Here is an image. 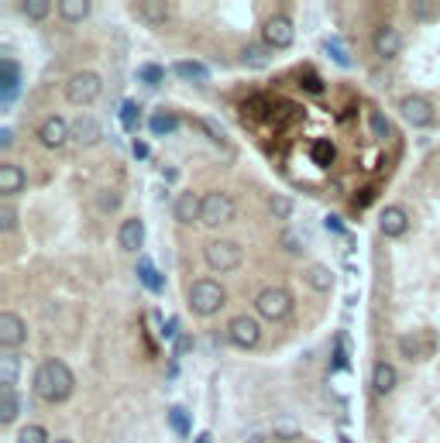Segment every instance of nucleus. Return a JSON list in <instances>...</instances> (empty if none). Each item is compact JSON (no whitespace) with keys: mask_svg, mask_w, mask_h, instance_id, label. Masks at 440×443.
Instances as JSON below:
<instances>
[{"mask_svg":"<svg viewBox=\"0 0 440 443\" xmlns=\"http://www.w3.org/2000/svg\"><path fill=\"white\" fill-rule=\"evenodd\" d=\"M76 388V378H73V368L59 358H48L38 364L35 371V395L41 402H66Z\"/></svg>","mask_w":440,"mask_h":443,"instance_id":"obj_1","label":"nucleus"},{"mask_svg":"<svg viewBox=\"0 0 440 443\" xmlns=\"http://www.w3.org/2000/svg\"><path fill=\"white\" fill-rule=\"evenodd\" d=\"M190 310L193 313H200V317H213L224 303H227V292H224V285L217 282V279H197V282L190 285Z\"/></svg>","mask_w":440,"mask_h":443,"instance_id":"obj_2","label":"nucleus"},{"mask_svg":"<svg viewBox=\"0 0 440 443\" xmlns=\"http://www.w3.org/2000/svg\"><path fill=\"white\" fill-rule=\"evenodd\" d=\"M203 258L213 272H238L241 261H244V247L238 241H227V238H217V241H206L203 247Z\"/></svg>","mask_w":440,"mask_h":443,"instance_id":"obj_3","label":"nucleus"},{"mask_svg":"<svg viewBox=\"0 0 440 443\" xmlns=\"http://www.w3.org/2000/svg\"><path fill=\"white\" fill-rule=\"evenodd\" d=\"M100 93H104V80H100L97 73H90V69L73 73V76L66 80V100H69V103H76V107H90V103H97V100H100Z\"/></svg>","mask_w":440,"mask_h":443,"instance_id":"obj_4","label":"nucleus"},{"mask_svg":"<svg viewBox=\"0 0 440 443\" xmlns=\"http://www.w3.org/2000/svg\"><path fill=\"white\" fill-rule=\"evenodd\" d=\"M255 313H262L265 320H285L292 313V292L282 285H265L255 299Z\"/></svg>","mask_w":440,"mask_h":443,"instance_id":"obj_5","label":"nucleus"},{"mask_svg":"<svg viewBox=\"0 0 440 443\" xmlns=\"http://www.w3.org/2000/svg\"><path fill=\"white\" fill-rule=\"evenodd\" d=\"M234 213H238V206L234 200L227 196V193H206L203 196V224L206 227H224V224H231L234 220Z\"/></svg>","mask_w":440,"mask_h":443,"instance_id":"obj_6","label":"nucleus"},{"mask_svg":"<svg viewBox=\"0 0 440 443\" xmlns=\"http://www.w3.org/2000/svg\"><path fill=\"white\" fill-rule=\"evenodd\" d=\"M262 41L269 45V48H289L292 41H296V24H292V17L289 14H272L265 24H262Z\"/></svg>","mask_w":440,"mask_h":443,"instance_id":"obj_7","label":"nucleus"},{"mask_svg":"<svg viewBox=\"0 0 440 443\" xmlns=\"http://www.w3.org/2000/svg\"><path fill=\"white\" fill-rule=\"evenodd\" d=\"M399 117L406 124H413V127H430V124L437 121V110H434V103L427 96L409 93V96L399 100Z\"/></svg>","mask_w":440,"mask_h":443,"instance_id":"obj_8","label":"nucleus"},{"mask_svg":"<svg viewBox=\"0 0 440 443\" xmlns=\"http://www.w3.org/2000/svg\"><path fill=\"white\" fill-rule=\"evenodd\" d=\"M69 138H73V124L66 121V117H59V114H48V117L38 124V141L45 148H52V152L62 148Z\"/></svg>","mask_w":440,"mask_h":443,"instance_id":"obj_9","label":"nucleus"},{"mask_svg":"<svg viewBox=\"0 0 440 443\" xmlns=\"http://www.w3.org/2000/svg\"><path fill=\"white\" fill-rule=\"evenodd\" d=\"M227 337H231V344L234 347H244V351H251V347H258V340H262V326L255 317H234L231 326H227Z\"/></svg>","mask_w":440,"mask_h":443,"instance_id":"obj_10","label":"nucleus"},{"mask_svg":"<svg viewBox=\"0 0 440 443\" xmlns=\"http://www.w3.org/2000/svg\"><path fill=\"white\" fill-rule=\"evenodd\" d=\"M28 340V323L17 313H0V347L3 351H17Z\"/></svg>","mask_w":440,"mask_h":443,"instance_id":"obj_11","label":"nucleus"},{"mask_svg":"<svg viewBox=\"0 0 440 443\" xmlns=\"http://www.w3.org/2000/svg\"><path fill=\"white\" fill-rule=\"evenodd\" d=\"M378 227H382L385 238H402V234L409 231V213L392 203V206H385V210L378 213Z\"/></svg>","mask_w":440,"mask_h":443,"instance_id":"obj_12","label":"nucleus"},{"mask_svg":"<svg viewBox=\"0 0 440 443\" xmlns=\"http://www.w3.org/2000/svg\"><path fill=\"white\" fill-rule=\"evenodd\" d=\"M24 186H28V172L14 161H3L0 165V196H17Z\"/></svg>","mask_w":440,"mask_h":443,"instance_id":"obj_13","label":"nucleus"},{"mask_svg":"<svg viewBox=\"0 0 440 443\" xmlns=\"http://www.w3.org/2000/svg\"><path fill=\"white\" fill-rule=\"evenodd\" d=\"M17 89H21V69L14 59H3L0 62V93H3V107H10L17 100Z\"/></svg>","mask_w":440,"mask_h":443,"instance_id":"obj_14","label":"nucleus"},{"mask_svg":"<svg viewBox=\"0 0 440 443\" xmlns=\"http://www.w3.org/2000/svg\"><path fill=\"white\" fill-rule=\"evenodd\" d=\"M396 385H399V371L389 361H378L371 368V388H375V395H392Z\"/></svg>","mask_w":440,"mask_h":443,"instance_id":"obj_15","label":"nucleus"},{"mask_svg":"<svg viewBox=\"0 0 440 443\" xmlns=\"http://www.w3.org/2000/svg\"><path fill=\"white\" fill-rule=\"evenodd\" d=\"M172 213H176L179 224H197V220H203V196H197V193H183L179 200L172 203Z\"/></svg>","mask_w":440,"mask_h":443,"instance_id":"obj_16","label":"nucleus"},{"mask_svg":"<svg viewBox=\"0 0 440 443\" xmlns=\"http://www.w3.org/2000/svg\"><path fill=\"white\" fill-rule=\"evenodd\" d=\"M118 241L124 251H131V254H138L141 251V244H145V224L138 220V217H131V220H124L118 231Z\"/></svg>","mask_w":440,"mask_h":443,"instance_id":"obj_17","label":"nucleus"},{"mask_svg":"<svg viewBox=\"0 0 440 443\" xmlns=\"http://www.w3.org/2000/svg\"><path fill=\"white\" fill-rule=\"evenodd\" d=\"M100 138H104V131H100V121L97 117H76L73 121V141L80 148H93Z\"/></svg>","mask_w":440,"mask_h":443,"instance_id":"obj_18","label":"nucleus"},{"mask_svg":"<svg viewBox=\"0 0 440 443\" xmlns=\"http://www.w3.org/2000/svg\"><path fill=\"white\" fill-rule=\"evenodd\" d=\"M131 10H134V17L145 21V24H165V21H169V3H165V0H138Z\"/></svg>","mask_w":440,"mask_h":443,"instance_id":"obj_19","label":"nucleus"},{"mask_svg":"<svg viewBox=\"0 0 440 443\" xmlns=\"http://www.w3.org/2000/svg\"><path fill=\"white\" fill-rule=\"evenodd\" d=\"M371 48H375L382 59H396L402 52V35L396 28H378L375 38H371Z\"/></svg>","mask_w":440,"mask_h":443,"instance_id":"obj_20","label":"nucleus"},{"mask_svg":"<svg viewBox=\"0 0 440 443\" xmlns=\"http://www.w3.org/2000/svg\"><path fill=\"white\" fill-rule=\"evenodd\" d=\"M303 282L310 285L313 292H330V285H334V272L320 265V261H310L306 268H303Z\"/></svg>","mask_w":440,"mask_h":443,"instance_id":"obj_21","label":"nucleus"},{"mask_svg":"<svg viewBox=\"0 0 440 443\" xmlns=\"http://www.w3.org/2000/svg\"><path fill=\"white\" fill-rule=\"evenodd\" d=\"M21 378V358L14 351H3L0 354V388H14Z\"/></svg>","mask_w":440,"mask_h":443,"instance_id":"obj_22","label":"nucleus"},{"mask_svg":"<svg viewBox=\"0 0 440 443\" xmlns=\"http://www.w3.org/2000/svg\"><path fill=\"white\" fill-rule=\"evenodd\" d=\"M90 10H93V3L90 0H59V17L62 21H69V24H80L90 17Z\"/></svg>","mask_w":440,"mask_h":443,"instance_id":"obj_23","label":"nucleus"},{"mask_svg":"<svg viewBox=\"0 0 440 443\" xmlns=\"http://www.w3.org/2000/svg\"><path fill=\"white\" fill-rule=\"evenodd\" d=\"M269 59H272V48H269L265 41H258V45H244V48H241V62L251 66V69H265Z\"/></svg>","mask_w":440,"mask_h":443,"instance_id":"obj_24","label":"nucleus"},{"mask_svg":"<svg viewBox=\"0 0 440 443\" xmlns=\"http://www.w3.org/2000/svg\"><path fill=\"white\" fill-rule=\"evenodd\" d=\"M176 73H179L183 80H190V82H206L210 80V69H206L203 62H197V59H183V62H176Z\"/></svg>","mask_w":440,"mask_h":443,"instance_id":"obj_25","label":"nucleus"},{"mask_svg":"<svg viewBox=\"0 0 440 443\" xmlns=\"http://www.w3.org/2000/svg\"><path fill=\"white\" fill-rule=\"evenodd\" d=\"M17 409H21L17 392H14V388H0V423H3V426H10V423L17 419Z\"/></svg>","mask_w":440,"mask_h":443,"instance_id":"obj_26","label":"nucleus"},{"mask_svg":"<svg viewBox=\"0 0 440 443\" xmlns=\"http://www.w3.org/2000/svg\"><path fill=\"white\" fill-rule=\"evenodd\" d=\"M21 10H24V17H31V21H45L52 10H59V3H52V0H24Z\"/></svg>","mask_w":440,"mask_h":443,"instance_id":"obj_27","label":"nucleus"},{"mask_svg":"<svg viewBox=\"0 0 440 443\" xmlns=\"http://www.w3.org/2000/svg\"><path fill=\"white\" fill-rule=\"evenodd\" d=\"M138 275L148 282V289H152V292H162V285H165V282H162L159 272L152 268V261H148V258H141V261H138Z\"/></svg>","mask_w":440,"mask_h":443,"instance_id":"obj_28","label":"nucleus"},{"mask_svg":"<svg viewBox=\"0 0 440 443\" xmlns=\"http://www.w3.org/2000/svg\"><path fill=\"white\" fill-rule=\"evenodd\" d=\"M148 124H152V131H155V134H172V131L179 127V117H176V114H165V110H159V114H155Z\"/></svg>","mask_w":440,"mask_h":443,"instance_id":"obj_29","label":"nucleus"},{"mask_svg":"<svg viewBox=\"0 0 440 443\" xmlns=\"http://www.w3.org/2000/svg\"><path fill=\"white\" fill-rule=\"evenodd\" d=\"M169 423H172V430H176L179 437H186V433H190V416H186V409H183V405L169 409Z\"/></svg>","mask_w":440,"mask_h":443,"instance_id":"obj_30","label":"nucleus"},{"mask_svg":"<svg viewBox=\"0 0 440 443\" xmlns=\"http://www.w3.org/2000/svg\"><path fill=\"white\" fill-rule=\"evenodd\" d=\"M17 443H48V433H45L41 426H35V423H28V426H21Z\"/></svg>","mask_w":440,"mask_h":443,"instance_id":"obj_31","label":"nucleus"},{"mask_svg":"<svg viewBox=\"0 0 440 443\" xmlns=\"http://www.w3.org/2000/svg\"><path fill=\"white\" fill-rule=\"evenodd\" d=\"M371 131H375L378 138H392V134H396V131H392V121H389L385 114H378V110L371 114Z\"/></svg>","mask_w":440,"mask_h":443,"instance_id":"obj_32","label":"nucleus"},{"mask_svg":"<svg viewBox=\"0 0 440 443\" xmlns=\"http://www.w3.org/2000/svg\"><path fill=\"white\" fill-rule=\"evenodd\" d=\"M272 433H276L279 440H296V437H299V426H296L292 419H279V423L272 426Z\"/></svg>","mask_w":440,"mask_h":443,"instance_id":"obj_33","label":"nucleus"},{"mask_svg":"<svg viewBox=\"0 0 440 443\" xmlns=\"http://www.w3.org/2000/svg\"><path fill=\"white\" fill-rule=\"evenodd\" d=\"M17 227V213H14V206L10 203H0V231H14Z\"/></svg>","mask_w":440,"mask_h":443,"instance_id":"obj_34","label":"nucleus"},{"mask_svg":"<svg viewBox=\"0 0 440 443\" xmlns=\"http://www.w3.org/2000/svg\"><path fill=\"white\" fill-rule=\"evenodd\" d=\"M282 244H285L289 251H296V254H303V247H306V238H299L296 231H282Z\"/></svg>","mask_w":440,"mask_h":443,"instance_id":"obj_35","label":"nucleus"},{"mask_svg":"<svg viewBox=\"0 0 440 443\" xmlns=\"http://www.w3.org/2000/svg\"><path fill=\"white\" fill-rule=\"evenodd\" d=\"M120 121H124V131H134V127H138V107H134V103H124Z\"/></svg>","mask_w":440,"mask_h":443,"instance_id":"obj_36","label":"nucleus"},{"mask_svg":"<svg viewBox=\"0 0 440 443\" xmlns=\"http://www.w3.org/2000/svg\"><path fill=\"white\" fill-rule=\"evenodd\" d=\"M399 351H402V358H420V344H416V337H402Z\"/></svg>","mask_w":440,"mask_h":443,"instance_id":"obj_37","label":"nucleus"},{"mask_svg":"<svg viewBox=\"0 0 440 443\" xmlns=\"http://www.w3.org/2000/svg\"><path fill=\"white\" fill-rule=\"evenodd\" d=\"M323 227H327L330 234H337V238H341V234H348V231H344V220H341L337 213H327V220H323Z\"/></svg>","mask_w":440,"mask_h":443,"instance_id":"obj_38","label":"nucleus"},{"mask_svg":"<svg viewBox=\"0 0 440 443\" xmlns=\"http://www.w3.org/2000/svg\"><path fill=\"white\" fill-rule=\"evenodd\" d=\"M269 210H272V213H279V217H289V213H292V203L285 200V196H272Z\"/></svg>","mask_w":440,"mask_h":443,"instance_id":"obj_39","label":"nucleus"},{"mask_svg":"<svg viewBox=\"0 0 440 443\" xmlns=\"http://www.w3.org/2000/svg\"><path fill=\"white\" fill-rule=\"evenodd\" d=\"M323 48H327V52H330V55H334V59H337L341 66H351V59H348V52H344V48H341V45H337V41H334V38L327 41Z\"/></svg>","mask_w":440,"mask_h":443,"instance_id":"obj_40","label":"nucleus"},{"mask_svg":"<svg viewBox=\"0 0 440 443\" xmlns=\"http://www.w3.org/2000/svg\"><path fill=\"white\" fill-rule=\"evenodd\" d=\"M337 368H344L348 364V333H337Z\"/></svg>","mask_w":440,"mask_h":443,"instance_id":"obj_41","label":"nucleus"},{"mask_svg":"<svg viewBox=\"0 0 440 443\" xmlns=\"http://www.w3.org/2000/svg\"><path fill=\"white\" fill-rule=\"evenodd\" d=\"M413 10H416V17H437L440 14V3H413Z\"/></svg>","mask_w":440,"mask_h":443,"instance_id":"obj_42","label":"nucleus"},{"mask_svg":"<svg viewBox=\"0 0 440 443\" xmlns=\"http://www.w3.org/2000/svg\"><path fill=\"white\" fill-rule=\"evenodd\" d=\"M118 206H120L118 193H100V210H104V213H114Z\"/></svg>","mask_w":440,"mask_h":443,"instance_id":"obj_43","label":"nucleus"},{"mask_svg":"<svg viewBox=\"0 0 440 443\" xmlns=\"http://www.w3.org/2000/svg\"><path fill=\"white\" fill-rule=\"evenodd\" d=\"M138 76H141L145 82H159V80H162V69H159V66H145Z\"/></svg>","mask_w":440,"mask_h":443,"instance_id":"obj_44","label":"nucleus"},{"mask_svg":"<svg viewBox=\"0 0 440 443\" xmlns=\"http://www.w3.org/2000/svg\"><path fill=\"white\" fill-rule=\"evenodd\" d=\"M131 155H134V159H148V145H145V141H134V145H131Z\"/></svg>","mask_w":440,"mask_h":443,"instance_id":"obj_45","label":"nucleus"},{"mask_svg":"<svg viewBox=\"0 0 440 443\" xmlns=\"http://www.w3.org/2000/svg\"><path fill=\"white\" fill-rule=\"evenodd\" d=\"M10 141H14V134H10V127H3L0 131V148H10Z\"/></svg>","mask_w":440,"mask_h":443,"instance_id":"obj_46","label":"nucleus"},{"mask_svg":"<svg viewBox=\"0 0 440 443\" xmlns=\"http://www.w3.org/2000/svg\"><path fill=\"white\" fill-rule=\"evenodd\" d=\"M162 175H165V182H176V179H179V168H172V165H169Z\"/></svg>","mask_w":440,"mask_h":443,"instance_id":"obj_47","label":"nucleus"},{"mask_svg":"<svg viewBox=\"0 0 440 443\" xmlns=\"http://www.w3.org/2000/svg\"><path fill=\"white\" fill-rule=\"evenodd\" d=\"M197 443H213V437H210V433H200V437H197Z\"/></svg>","mask_w":440,"mask_h":443,"instance_id":"obj_48","label":"nucleus"},{"mask_svg":"<svg viewBox=\"0 0 440 443\" xmlns=\"http://www.w3.org/2000/svg\"><path fill=\"white\" fill-rule=\"evenodd\" d=\"M55 443H73V440H55Z\"/></svg>","mask_w":440,"mask_h":443,"instance_id":"obj_49","label":"nucleus"}]
</instances>
